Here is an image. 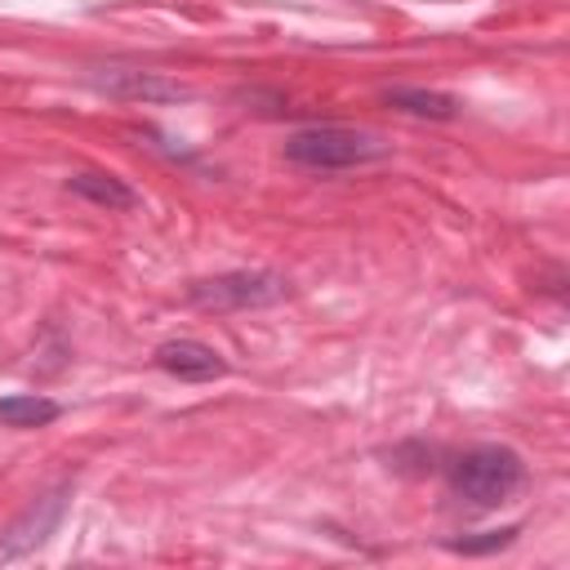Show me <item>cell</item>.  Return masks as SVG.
<instances>
[{
  "label": "cell",
  "mask_w": 570,
  "mask_h": 570,
  "mask_svg": "<svg viewBox=\"0 0 570 570\" xmlns=\"http://www.w3.org/2000/svg\"><path fill=\"white\" fill-rule=\"evenodd\" d=\"M67 191L80 196V200H89V205H98V209H111V214L138 205V191H134L125 178H116V174H98V169H80V174H71V178H67Z\"/></svg>",
  "instance_id": "cell-7"
},
{
  "label": "cell",
  "mask_w": 570,
  "mask_h": 570,
  "mask_svg": "<svg viewBox=\"0 0 570 570\" xmlns=\"http://www.w3.org/2000/svg\"><path fill=\"white\" fill-rule=\"evenodd\" d=\"M383 151L387 147L374 134H361V129H347V125H307V129H294L285 138V160H294L303 169H321V174L379 160Z\"/></svg>",
  "instance_id": "cell-2"
},
{
  "label": "cell",
  "mask_w": 570,
  "mask_h": 570,
  "mask_svg": "<svg viewBox=\"0 0 570 570\" xmlns=\"http://www.w3.org/2000/svg\"><path fill=\"white\" fill-rule=\"evenodd\" d=\"M383 102L405 111V116H423V120H454L459 116V98L454 94L419 89V85H392V89H383Z\"/></svg>",
  "instance_id": "cell-8"
},
{
  "label": "cell",
  "mask_w": 570,
  "mask_h": 570,
  "mask_svg": "<svg viewBox=\"0 0 570 570\" xmlns=\"http://www.w3.org/2000/svg\"><path fill=\"white\" fill-rule=\"evenodd\" d=\"M156 365L183 383H209V379H223L227 374V361L200 343V338H169L156 347Z\"/></svg>",
  "instance_id": "cell-5"
},
{
  "label": "cell",
  "mask_w": 570,
  "mask_h": 570,
  "mask_svg": "<svg viewBox=\"0 0 570 570\" xmlns=\"http://www.w3.org/2000/svg\"><path fill=\"white\" fill-rule=\"evenodd\" d=\"M525 481V463L512 445H472L450 463V490L472 508L508 503Z\"/></svg>",
  "instance_id": "cell-1"
},
{
  "label": "cell",
  "mask_w": 570,
  "mask_h": 570,
  "mask_svg": "<svg viewBox=\"0 0 570 570\" xmlns=\"http://www.w3.org/2000/svg\"><path fill=\"white\" fill-rule=\"evenodd\" d=\"M98 89H107L111 98H125V102H178L191 94L187 85H178L160 71H107V76H98Z\"/></svg>",
  "instance_id": "cell-6"
},
{
  "label": "cell",
  "mask_w": 570,
  "mask_h": 570,
  "mask_svg": "<svg viewBox=\"0 0 570 570\" xmlns=\"http://www.w3.org/2000/svg\"><path fill=\"white\" fill-rule=\"evenodd\" d=\"M67 494H71V485H58V490L40 494L36 503H27V508H22V517H18V521H9V530L0 534V561H18V557L36 552V548H40V543L62 525Z\"/></svg>",
  "instance_id": "cell-4"
},
{
  "label": "cell",
  "mask_w": 570,
  "mask_h": 570,
  "mask_svg": "<svg viewBox=\"0 0 570 570\" xmlns=\"http://www.w3.org/2000/svg\"><path fill=\"white\" fill-rule=\"evenodd\" d=\"M289 294V281L272 267H236L223 276H205L187 285V298L200 312H249V307H272Z\"/></svg>",
  "instance_id": "cell-3"
},
{
  "label": "cell",
  "mask_w": 570,
  "mask_h": 570,
  "mask_svg": "<svg viewBox=\"0 0 570 570\" xmlns=\"http://www.w3.org/2000/svg\"><path fill=\"white\" fill-rule=\"evenodd\" d=\"M62 410L58 401L40 396V392H18V396H0V423L4 428H45L53 423Z\"/></svg>",
  "instance_id": "cell-9"
},
{
  "label": "cell",
  "mask_w": 570,
  "mask_h": 570,
  "mask_svg": "<svg viewBox=\"0 0 570 570\" xmlns=\"http://www.w3.org/2000/svg\"><path fill=\"white\" fill-rule=\"evenodd\" d=\"M512 539H517V525H503V530H485L481 539H450V548L463 552V557H481V552H499V548H508Z\"/></svg>",
  "instance_id": "cell-10"
}]
</instances>
